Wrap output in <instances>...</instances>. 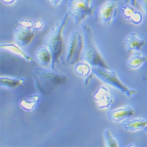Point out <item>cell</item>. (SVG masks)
<instances>
[{
    "label": "cell",
    "mask_w": 147,
    "mask_h": 147,
    "mask_svg": "<svg viewBox=\"0 0 147 147\" xmlns=\"http://www.w3.org/2000/svg\"><path fill=\"white\" fill-rule=\"evenodd\" d=\"M40 102L41 96L38 94H34L21 98L19 101V105L24 111L31 113L37 108Z\"/></svg>",
    "instance_id": "cell-14"
},
{
    "label": "cell",
    "mask_w": 147,
    "mask_h": 147,
    "mask_svg": "<svg viewBox=\"0 0 147 147\" xmlns=\"http://www.w3.org/2000/svg\"><path fill=\"white\" fill-rule=\"evenodd\" d=\"M45 26V22L42 19H36L33 20V28L35 31H41Z\"/></svg>",
    "instance_id": "cell-22"
},
{
    "label": "cell",
    "mask_w": 147,
    "mask_h": 147,
    "mask_svg": "<svg viewBox=\"0 0 147 147\" xmlns=\"http://www.w3.org/2000/svg\"><path fill=\"white\" fill-rule=\"evenodd\" d=\"M125 4H130L133 6H136L137 3V0H122Z\"/></svg>",
    "instance_id": "cell-26"
},
{
    "label": "cell",
    "mask_w": 147,
    "mask_h": 147,
    "mask_svg": "<svg viewBox=\"0 0 147 147\" xmlns=\"http://www.w3.org/2000/svg\"><path fill=\"white\" fill-rule=\"evenodd\" d=\"M144 131V132L145 133V134H147V125L145 126V127L144 128V130H143Z\"/></svg>",
    "instance_id": "cell-28"
},
{
    "label": "cell",
    "mask_w": 147,
    "mask_h": 147,
    "mask_svg": "<svg viewBox=\"0 0 147 147\" xmlns=\"http://www.w3.org/2000/svg\"><path fill=\"white\" fill-rule=\"evenodd\" d=\"M94 76H95V75L94 74L93 72H92L89 76H88L87 77H86V78H85L84 84L85 85H86V86H87V85L90 84V82H91V80H92V77H93Z\"/></svg>",
    "instance_id": "cell-25"
},
{
    "label": "cell",
    "mask_w": 147,
    "mask_h": 147,
    "mask_svg": "<svg viewBox=\"0 0 147 147\" xmlns=\"http://www.w3.org/2000/svg\"><path fill=\"white\" fill-rule=\"evenodd\" d=\"M81 28L84 36V47L81 58L92 67L109 68L101 55L95 42L93 31L87 24H82Z\"/></svg>",
    "instance_id": "cell-3"
},
{
    "label": "cell",
    "mask_w": 147,
    "mask_h": 147,
    "mask_svg": "<svg viewBox=\"0 0 147 147\" xmlns=\"http://www.w3.org/2000/svg\"><path fill=\"white\" fill-rule=\"evenodd\" d=\"M63 0H46V2L50 5L57 8L62 3Z\"/></svg>",
    "instance_id": "cell-24"
},
{
    "label": "cell",
    "mask_w": 147,
    "mask_h": 147,
    "mask_svg": "<svg viewBox=\"0 0 147 147\" xmlns=\"http://www.w3.org/2000/svg\"><path fill=\"white\" fill-rule=\"evenodd\" d=\"M143 22V15L141 12L138 9H136L133 16L129 21V23L133 24L135 26L141 25Z\"/></svg>",
    "instance_id": "cell-21"
},
{
    "label": "cell",
    "mask_w": 147,
    "mask_h": 147,
    "mask_svg": "<svg viewBox=\"0 0 147 147\" xmlns=\"http://www.w3.org/2000/svg\"><path fill=\"white\" fill-rule=\"evenodd\" d=\"M137 3L140 5L143 13L147 17V0H137Z\"/></svg>",
    "instance_id": "cell-23"
},
{
    "label": "cell",
    "mask_w": 147,
    "mask_h": 147,
    "mask_svg": "<svg viewBox=\"0 0 147 147\" xmlns=\"http://www.w3.org/2000/svg\"><path fill=\"white\" fill-rule=\"evenodd\" d=\"M103 136L105 146L117 147L119 146L118 141L114 137L111 129L109 128L105 129L103 132Z\"/></svg>",
    "instance_id": "cell-19"
},
{
    "label": "cell",
    "mask_w": 147,
    "mask_h": 147,
    "mask_svg": "<svg viewBox=\"0 0 147 147\" xmlns=\"http://www.w3.org/2000/svg\"><path fill=\"white\" fill-rule=\"evenodd\" d=\"M136 9V6L130 4H125L121 7L120 13L123 18L129 22Z\"/></svg>",
    "instance_id": "cell-20"
},
{
    "label": "cell",
    "mask_w": 147,
    "mask_h": 147,
    "mask_svg": "<svg viewBox=\"0 0 147 147\" xmlns=\"http://www.w3.org/2000/svg\"><path fill=\"white\" fill-rule=\"evenodd\" d=\"M92 71L95 76L101 81L115 88L128 98L135 96L138 93L136 89L129 88L122 82L115 70L92 67Z\"/></svg>",
    "instance_id": "cell-4"
},
{
    "label": "cell",
    "mask_w": 147,
    "mask_h": 147,
    "mask_svg": "<svg viewBox=\"0 0 147 147\" xmlns=\"http://www.w3.org/2000/svg\"><path fill=\"white\" fill-rule=\"evenodd\" d=\"M147 125V119L144 118H131L128 120L124 124L123 128L124 130L130 132H136L141 130H144L145 126Z\"/></svg>",
    "instance_id": "cell-15"
},
{
    "label": "cell",
    "mask_w": 147,
    "mask_h": 147,
    "mask_svg": "<svg viewBox=\"0 0 147 147\" xmlns=\"http://www.w3.org/2000/svg\"><path fill=\"white\" fill-rule=\"evenodd\" d=\"M147 61V57L141 51L134 52L131 54L126 63L127 67L131 69H138Z\"/></svg>",
    "instance_id": "cell-16"
},
{
    "label": "cell",
    "mask_w": 147,
    "mask_h": 147,
    "mask_svg": "<svg viewBox=\"0 0 147 147\" xmlns=\"http://www.w3.org/2000/svg\"><path fill=\"white\" fill-rule=\"evenodd\" d=\"M135 114H136L135 109L128 105L108 110L106 113V115L108 120L115 124H121L127 119L132 118Z\"/></svg>",
    "instance_id": "cell-9"
},
{
    "label": "cell",
    "mask_w": 147,
    "mask_h": 147,
    "mask_svg": "<svg viewBox=\"0 0 147 147\" xmlns=\"http://www.w3.org/2000/svg\"><path fill=\"white\" fill-rule=\"evenodd\" d=\"M127 146H136V145H134L133 143H131V145H128Z\"/></svg>",
    "instance_id": "cell-29"
},
{
    "label": "cell",
    "mask_w": 147,
    "mask_h": 147,
    "mask_svg": "<svg viewBox=\"0 0 147 147\" xmlns=\"http://www.w3.org/2000/svg\"><path fill=\"white\" fill-rule=\"evenodd\" d=\"M119 9V0H106L94 11L95 21L104 27H109L115 20Z\"/></svg>",
    "instance_id": "cell-8"
},
{
    "label": "cell",
    "mask_w": 147,
    "mask_h": 147,
    "mask_svg": "<svg viewBox=\"0 0 147 147\" xmlns=\"http://www.w3.org/2000/svg\"><path fill=\"white\" fill-rule=\"evenodd\" d=\"M84 47V36L77 30L72 31L68 39L64 51L65 63L73 65L77 63L81 58Z\"/></svg>",
    "instance_id": "cell-7"
},
{
    "label": "cell",
    "mask_w": 147,
    "mask_h": 147,
    "mask_svg": "<svg viewBox=\"0 0 147 147\" xmlns=\"http://www.w3.org/2000/svg\"><path fill=\"white\" fill-rule=\"evenodd\" d=\"M26 82V79L24 78H13L8 77H0V86L1 88L13 90H15Z\"/></svg>",
    "instance_id": "cell-17"
},
{
    "label": "cell",
    "mask_w": 147,
    "mask_h": 147,
    "mask_svg": "<svg viewBox=\"0 0 147 147\" xmlns=\"http://www.w3.org/2000/svg\"><path fill=\"white\" fill-rule=\"evenodd\" d=\"M34 58L40 67L54 69L53 54L45 45H41L36 49L34 52Z\"/></svg>",
    "instance_id": "cell-11"
},
{
    "label": "cell",
    "mask_w": 147,
    "mask_h": 147,
    "mask_svg": "<svg viewBox=\"0 0 147 147\" xmlns=\"http://www.w3.org/2000/svg\"><path fill=\"white\" fill-rule=\"evenodd\" d=\"M16 27L14 30V41L21 48L28 47L35 39L36 33L33 28V21L21 19L15 22Z\"/></svg>",
    "instance_id": "cell-6"
},
{
    "label": "cell",
    "mask_w": 147,
    "mask_h": 147,
    "mask_svg": "<svg viewBox=\"0 0 147 147\" xmlns=\"http://www.w3.org/2000/svg\"><path fill=\"white\" fill-rule=\"evenodd\" d=\"M91 66L87 61L84 60L80 61L75 64L74 71L78 77L85 78L92 72Z\"/></svg>",
    "instance_id": "cell-18"
},
{
    "label": "cell",
    "mask_w": 147,
    "mask_h": 147,
    "mask_svg": "<svg viewBox=\"0 0 147 147\" xmlns=\"http://www.w3.org/2000/svg\"><path fill=\"white\" fill-rule=\"evenodd\" d=\"M1 50L4 52L8 53L12 55H14L19 57L24 61H27L30 64H33L35 62V59L28 54L24 52L22 48L14 44H1L0 45Z\"/></svg>",
    "instance_id": "cell-13"
},
{
    "label": "cell",
    "mask_w": 147,
    "mask_h": 147,
    "mask_svg": "<svg viewBox=\"0 0 147 147\" xmlns=\"http://www.w3.org/2000/svg\"><path fill=\"white\" fill-rule=\"evenodd\" d=\"M93 98L97 107L100 109L106 110L111 108L115 100L113 95L105 86H100L94 92Z\"/></svg>",
    "instance_id": "cell-10"
},
{
    "label": "cell",
    "mask_w": 147,
    "mask_h": 147,
    "mask_svg": "<svg viewBox=\"0 0 147 147\" xmlns=\"http://www.w3.org/2000/svg\"><path fill=\"white\" fill-rule=\"evenodd\" d=\"M69 18V17L66 13L55 23L44 38V44L49 48L53 54L54 69L65 51L63 32Z\"/></svg>",
    "instance_id": "cell-2"
},
{
    "label": "cell",
    "mask_w": 147,
    "mask_h": 147,
    "mask_svg": "<svg viewBox=\"0 0 147 147\" xmlns=\"http://www.w3.org/2000/svg\"><path fill=\"white\" fill-rule=\"evenodd\" d=\"M1 1L5 5H12L16 3V0H1Z\"/></svg>",
    "instance_id": "cell-27"
},
{
    "label": "cell",
    "mask_w": 147,
    "mask_h": 147,
    "mask_svg": "<svg viewBox=\"0 0 147 147\" xmlns=\"http://www.w3.org/2000/svg\"><path fill=\"white\" fill-rule=\"evenodd\" d=\"M32 75L36 90L46 95L53 92L68 81L65 75L51 68L36 67L34 69Z\"/></svg>",
    "instance_id": "cell-1"
},
{
    "label": "cell",
    "mask_w": 147,
    "mask_h": 147,
    "mask_svg": "<svg viewBox=\"0 0 147 147\" xmlns=\"http://www.w3.org/2000/svg\"><path fill=\"white\" fill-rule=\"evenodd\" d=\"M124 45L127 53L131 54L134 52L141 51L146 44V41L138 36L136 32H131L124 38Z\"/></svg>",
    "instance_id": "cell-12"
},
{
    "label": "cell",
    "mask_w": 147,
    "mask_h": 147,
    "mask_svg": "<svg viewBox=\"0 0 147 147\" xmlns=\"http://www.w3.org/2000/svg\"><path fill=\"white\" fill-rule=\"evenodd\" d=\"M67 11L69 18L78 26L94 13L93 0H68Z\"/></svg>",
    "instance_id": "cell-5"
}]
</instances>
